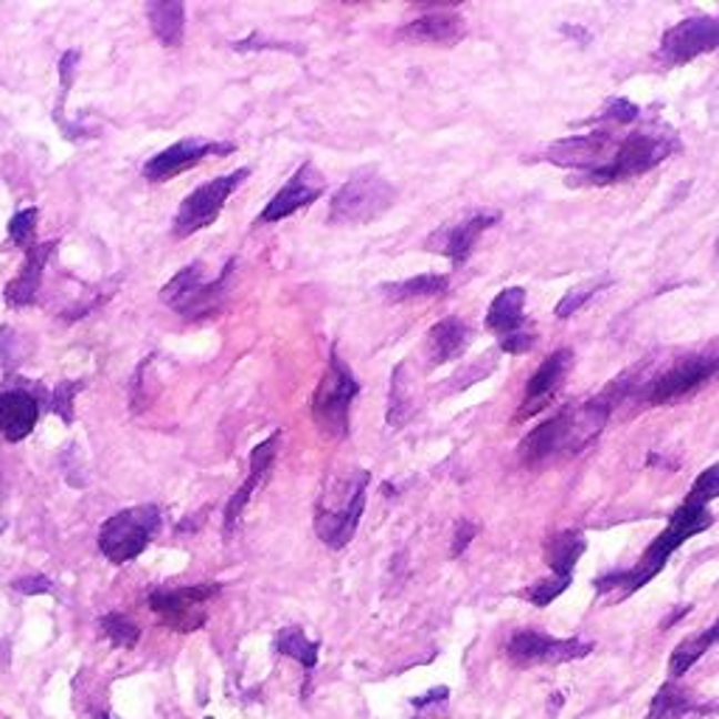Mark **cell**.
<instances>
[{
    "mask_svg": "<svg viewBox=\"0 0 719 719\" xmlns=\"http://www.w3.org/2000/svg\"><path fill=\"white\" fill-rule=\"evenodd\" d=\"M610 414L612 405L605 396L581 402L576 408L574 405L563 408L523 438L520 462L528 467H546V464H559L579 456L581 449H588L601 436Z\"/></svg>",
    "mask_w": 719,
    "mask_h": 719,
    "instance_id": "cell-1",
    "label": "cell"
},
{
    "mask_svg": "<svg viewBox=\"0 0 719 719\" xmlns=\"http://www.w3.org/2000/svg\"><path fill=\"white\" fill-rule=\"evenodd\" d=\"M713 526V515L708 506L691 504V500H683L678 506V512L669 517V526L658 534V537L649 543V548L644 551V557L638 559V565L627 570H610V574L599 576L594 581L596 594L605 596L612 594V590H621V596H632L649 585L660 570L666 568L669 557L683 546L686 539H691L695 534H702L706 528Z\"/></svg>",
    "mask_w": 719,
    "mask_h": 719,
    "instance_id": "cell-2",
    "label": "cell"
},
{
    "mask_svg": "<svg viewBox=\"0 0 719 719\" xmlns=\"http://www.w3.org/2000/svg\"><path fill=\"white\" fill-rule=\"evenodd\" d=\"M372 473L354 469V473L330 475L315 504V534L326 548H346L354 539L360 517L366 509V492Z\"/></svg>",
    "mask_w": 719,
    "mask_h": 719,
    "instance_id": "cell-3",
    "label": "cell"
},
{
    "mask_svg": "<svg viewBox=\"0 0 719 719\" xmlns=\"http://www.w3.org/2000/svg\"><path fill=\"white\" fill-rule=\"evenodd\" d=\"M236 262H229V267L222 270L214 282H205L203 279V264L194 262L189 267H183L180 273H174L161 290V301L174 310L178 315L189 321H200L214 315L222 306L225 295H229L231 279H234Z\"/></svg>",
    "mask_w": 719,
    "mask_h": 719,
    "instance_id": "cell-4",
    "label": "cell"
},
{
    "mask_svg": "<svg viewBox=\"0 0 719 719\" xmlns=\"http://www.w3.org/2000/svg\"><path fill=\"white\" fill-rule=\"evenodd\" d=\"M675 150H678V139L675 135H664V132H629V135H624L618 141L612 161L605 169H599V172L585 174V180L594 183V186L621 183V180L652 172Z\"/></svg>",
    "mask_w": 719,
    "mask_h": 719,
    "instance_id": "cell-5",
    "label": "cell"
},
{
    "mask_svg": "<svg viewBox=\"0 0 719 719\" xmlns=\"http://www.w3.org/2000/svg\"><path fill=\"white\" fill-rule=\"evenodd\" d=\"M161 528V509L152 504L132 506L108 517L99 528V551L113 565H126L146 551Z\"/></svg>",
    "mask_w": 719,
    "mask_h": 719,
    "instance_id": "cell-6",
    "label": "cell"
},
{
    "mask_svg": "<svg viewBox=\"0 0 719 719\" xmlns=\"http://www.w3.org/2000/svg\"><path fill=\"white\" fill-rule=\"evenodd\" d=\"M360 385L348 366L337 357L332 348L330 366H326L324 377H321L318 388L312 394V422L318 425V431L330 438L348 436V414H352V402L357 396Z\"/></svg>",
    "mask_w": 719,
    "mask_h": 719,
    "instance_id": "cell-7",
    "label": "cell"
},
{
    "mask_svg": "<svg viewBox=\"0 0 719 719\" xmlns=\"http://www.w3.org/2000/svg\"><path fill=\"white\" fill-rule=\"evenodd\" d=\"M396 192L377 172H357L335 192L330 203L332 225H366L394 205Z\"/></svg>",
    "mask_w": 719,
    "mask_h": 719,
    "instance_id": "cell-8",
    "label": "cell"
},
{
    "mask_svg": "<svg viewBox=\"0 0 719 719\" xmlns=\"http://www.w3.org/2000/svg\"><path fill=\"white\" fill-rule=\"evenodd\" d=\"M222 594L220 581H198L183 588H155L150 594V610L161 618L163 627L174 632H198L209 621L205 605Z\"/></svg>",
    "mask_w": 719,
    "mask_h": 719,
    "instance_id": "cell-9",
    "label": "cell"
},
{
    "mask_svg": "<svg viewBox=\"0 0 719 719\" xmlns=\"http://www.w3.org/2000/svg\"><path fill=\"white\" fill-rule=\"evenodd\" d=\"M251 174V169H236V172L225 174V178H216L205 186H198L192 194H189L183 203H180L178 214H174L172 222V234L178 240H189L198 231L209 229L211 222L220 216V211L225 209V203L231 200V194L242 186V180Z\"/></svg>",
    "mask_w": 719,
    "mask_h": 719,
    "instance_id": "cell-10",
    "label": "cell"
},
{
    "mask_svg": "<svg viewBox=\"0 0 719 719\" xmlns=\"http://www.w3.org/2000/svg\"><path fill=\"white\" fill-rule=\"evenodd\" d=\"M594 644L581 638H551L539 629H517L506 644V658L515 666H539V664H570V660L588 658Z\"/></svg>",
    "mask_w": 719,
    "mask_h": 719,
    "instance_id": "cell-11",
    "label": "cell"
},
{
    "mask_svg": "<svg viewBox=\"0 0 719 719\" xmlns=\"http://www.w3.org/2000/svg\"><path fill=\"white\" fill-rule=\"evenodd\" d=\"M719 49V18H686L660 37V57L669 65H683Z\"/></svg>",
    "mask_w": 719,
    "mask_h": 719,
    "instance_id": "cell-12",
    "label": "cell"
},
{
    "mask_svg": "<svg viewBox=\"0 0 719 719\" xmlns=\"http://www.w3.org/2000/svg\"><path fill=\"white\" fill-rule=\"evenodd\" d=\"M618 150V139L610 130H594L588 135H570V139L554 141L546 158L557 166L581 169V172H599L612 161Z\"/></svg>",
    "mask_w": 719,
    "mask_h": 719,
    "instance_id": "cell-13",
    "label": "cell"
},
{
    "mask_svg": "<svg viewBox=\"0 0 719 719\" xmlns=\"http://www.w3.org/2000/svg\"><path fill=\"white\" fill-rule=\"evenodd\" d=\"M236 146L225 144V141H205V139H186L178 144L166 146L163 152H158L155 158L144 163V178L152 183H163V180L174 178L180 172H189L198 163H203L211 155H231Z\"/></svg>",
    "mask_w": 719,
    "mask_h": 719,
    "instance_id": "cell-14",
    "label": "cell"
},
{
    "mask_svg": "<svg viewBox=\"0 0 719 719\" xmlns=\"http://www.w3.org/2000/svg\"><path fill=\"white\" fill-rule=\"evenodd\" d=\"M324 192H326V180H324V174L315 169V163H310V161L301 163L298 172H295L293 178H290L287 183L282 186V192H279L276 198L264 205V211L259 214V222L287 220V216H293L295 211H301V209H306V205L315 203V200H318Z\"/></svg>",
    "mask_w": 719,
    "mask_h": 719,
    "instance_id": "cell-15",
    "label": "cell"
},
{
    "mask_svg": "<svg viewBox=\"0 0 719 719\" xmlns=\"http://www.w3.org/2000/svg\"><path fill=\"white\" fill-rule=\"evenodd\" d=\"M570 366H574V352H570V348H557L554 354H548V357L543 360V366L528 379L517 419H528V416L539 414V411L546 408L548 402H551L565 385Z\"/></svg>",
    "mask_w": 719,
    "mask_h": 719,
    "instance_id": "cell-16",
    "label": "cell"
},
{
    "mask_svg": "<svg viewBox=\"0 0 719 719\" xmlns=\"http://www.w3.org/2000/svg\"><path fill=\"white\" fill-rule=\"evenodd\" d=\"M279 444H282V433L276 431L273 436L264 438L262 444H256V447H253L251 473H247L245 484L234 492V498H231L229 506H225V517H222V534H225V537H231V534H234V528L240 526L242 512H245V506L251 504L253 492L259 489V484L264 480V475L270 473V467H273V462H276Z\"/></svg>",
    "mask_w": 719,
    "mask_h": 719,
    "instance_id": "cell-17",
    "label": "cell"
},
{
    "mask_svg": "<svg viewBox=\"0 0 719 719\" xmlns=\"http://www.w3.org/2000/svg\"><path fill=\"white\" fill-rule=\"evenodd\" d=\"M57 245L60 242L49 240V242H34V245L26 251V262L20 267L18 276L7 284V304L14 306V310H23V306H31L40 295L42 287V273H45V264L49 259L54 256Z\"/></svg>",
    "mask_w": 719,
    "mask_h": 719,
    "instance_id": "cell-18",
    "label": "cell"
},
{
    "mask_svg": "<svg viewBox=\"0 0 719 719\" xmlns=\"http://www.w3.org/2000/svg\"><path fill=\"white\" fill-rule=\"evenodd\" d=\"M40 422V402L29 388L0 391V436L18 444L31 436Z\"/></svg>",
    "mask_w": 719,
    "mask_h": 719,
    "instance_id": "cell-19",
    "label": "cell"
},
{
    "mask_svg": "<svg viewBox=\"0 0 719 719\" xmlns=\"http://www.w3.org/2000/svg\"><path fill=\"white\" fill-rule=\"evenodd\" d=\"M498 222V214H475L473 220L458 222V225H447V229L436 231L427 240V251L444 253L453 264H464L473 253L475 242L484 234L486 229H492Z\"/></svg>",
    "mask_w": 719,
    "mask_h": 719,
    "instance_id": "cell-20",
    "label": "cell"
},
{
    "mask_svg": "<svg viewBox=\"0 0 719 719\" xmlns=\"http://www.w3.org/2000/svg\"><path fill=\"white\" fill-rule=\"evenodd\" d=\"M467 34L464 18L456 12H433L425 18L411 20L408 26H402L399 37L402 40L414 42H433V45H453Z\"/></svg>",
    "mask_w": 719,
    "mask_h": 719,
    "instance_id": "cell-21",
    "label": "cell"
},
{
    "mask_svg": "<svg viewBox=\"0 0 719 719\" xmlns=\"http://www.w3.org/2000/svg\"><path fill=\"white\" fill-rule=\"evenodd\" d=\"M473 343V332L464 324L462 318H444L438 321L436 326H431L427 332V357H431L433 366H442V363H449V360H458Z\"/></svg>",
    "mask_w": 719,
    "mask_h": 719,
    "instance_id": "cell-22",
    "label": "cell"
},
{
    "mask_svg": "<svg viewBox=\"0 0 719 719\" xmlns=\"http://www.w3.org/2000/svg\"><path fill=\"white\" fill-rule=\"evenodd\" d=\"M526 290L506 287L504 293L495 295L486 312V326L498 337H509L515 332L526 330Z\"/></svg>",
    "mask_w": 719,
    "mask_h": 719,
    "instance_id": "cell-23",
    "label": "cell"
},
{
    "mask_svg": "<svg viewBox=\"0 0 719 719\" xmlns=\"http://www.w3.org/2000/svg\"><path fill=\"white\" fill-rule=\"evenodd\" d=\"M146 20H150L152 34L166 49H174V45L183 42V34H186V7L180 0H152V3H146Z\"/></svg>",
    "mask_w": 719,
    "mask_h": 719,
    "instance_id": "cell-24",
    "label": "cell"
},
{
    "mask_svg": "<svg viewBox=\"0 0 719 719\" xmlns=\"http://www.w3.org/2000/svg\"><path fill=\"white\" fill-rule=\"evenodd\" d=\"M585 548H588V539H585V534L581 531L568 528V531L554 534L546 546V563L548 568H551V574L565 581L574 579V568L576 563H579L581 554H585Z\"/></svg>",
    "mask_w": 719,
    "mask_h": 719,
    "instance_id": "cell-25",
    "label": "cell"
},
{
    "mask_svg": "<svg viewBox=\"0 0 719 719\" xmlns=\"http://www.w3.org/2000/svg\"><path fill=\"white\" fill-rule=\"evenodd\" d=\"M697 700L691 697L689 689L678 686L675 680L664 683L658 689V695L652 697V706H649L647 719H678L686 717V713H697Z\"/></svg>",
    "mask_w": 719,
    "mask_h": 719,
    "instance_id": "cell-26",
    "label": "cell"
},
{
    "mask_svg": "<svg viewBox=\"0 0 719 719\" xmlns=\"http://www.w3.org/2000/svg\"><path fill=\"white\" fill-rule=\"evenodd\" d=\"M279 655L284 658L298 660L304 669H315L318 666V655H321V644L306 638V632L301 627H284L276 632V641H273Z\"/></svg>",
    "mask_w": 719,
    "mask_h": 719,
    "instance_id": "cell-27",
    "label": "cell"
},
{
    "mask_svg": "<svg viewBox=\"0 0 719 719\" xmlns=\"http://www.w3.org/2000/svg\"><path fill=\"white\" fill-rule=\"evenodd\" d=\"M449 287L447 276H438V273H425V276L408 279V282L399 284H385L383 293L388 295L391 301H414V298H433V295H444Z\"/></svg>",
    "mask_w": 719,
    "mask_h": 719,
    "instance_id": "cell-28",
    "label": "cell"
},
{
    "mask_svg": "<svg viewBox=\"0 0 719 719\" xmlns=\"http://www.w3.org/2000/svg\"><path fill=\"white\" fill-rule=\"evenodd\" d=\"M99 629L113 649H135L141 641V627L124 612H104L99 618Z\"/></svg>",
    "mask_w": 719,
    "mask_h": 719,
    "instance_id": "cell-29",
    "label": "cell"
},
{
    "mask_svg": "<svg viewBox=\"0 0 719 719\" xmlns=\"http://www.w3.org/2000/svg\"><path fill=\"white\" fill-rule=\"evenodd\" d=\"M708 649L711 647L702 641V636H691V638H686V641H680L678 647H675V652H671V660H669L671 678H683L686 671H689L691 666H695L697 660L708 652Z\"/></svg>",
    "mask_w": 719,
    "mask_h": 719,
    "instance_id": "cell-30",
    "label": "cell"
},
{
    "mask_svg": "<svg viewBox=\"0 0 719 719\" xmlns=\"http://www.w3.org/2000/svg\"><path fill=\"white\" fill-rule=\"evenodd\" d=\"M405 379H402V366L394 372V379H391V405H388V422L394 427L405 425L408 416L414 414V396L405 394Z\"/></svg>",
    "mask_w": 719,
    "mask_h": 719,
    "instance_id": "cell-31",
    "label": "cell"
},
{
    "mask_svg": "<svg viewBox=\"0 0 719 719\" xmlns=\"http://www.w3.org/2000/svg\"><path fill=\"white\" fill-rule=\"evenodd\" d=\"M82 388H84V379H62V383L54 388V394H51V411H54L65 425H73V419H77V414H73V402H77L79 391Z\"/></svg>",
    "mask_w": 719,
    "mask_h": 719,
    "instance_id": "cell-32",
    "label": "cell"
},
{
    "mask_svg": "<svg viewBox=\"0 0 719 719\" xmlns=\"http://www.w3.org/2000/svg\"><path fill=\"white\" fill-rule=\"evenodd\" d=\"M37 222H40V211L37 209L18 211V214L12 216V222H9V240H12L18 247H26V251H29V247L34 245Z\"/></svg>",
    "mask_w": 719,
    "mask_h": 719,
    "instance_id": "cell-33",
    "label": "cell"
},
{
    "mask_svg": "<svg viewBox=\"0 0 719 719\" xmlns=\"http://www.w3.org/2000/svg\"><path fill=\"white\" fill-rule=\"evenodd\" d=\"M717 498H719V464H713V467H708L706 473H700V478L695 480V486H691V492L686 495V500L708 506Z\"/></svg>",
    "mask_w": 719,
    "mask_h": 719,
    "instance_id": "cell-34",
    "label": "cell"
},
{
    "mask_svg": "<svg viewBox=\"0 0 719 719\" xmlns=\"http://www.w3.org/2000/svg\"><path fill=\"white\" fill-rule=\"evenodd\" d=\"M568 585L570 581L551 576V579H543V581H537V585H531V588H528L523 596H526L534 607H548L551 601H557L559 596L568 590Z\"/></svg>",
    "mask_w": 719,
    "mask_h": 719,
    "instance_id": "cell-35",
    "label": "cell"
},
{
    "mask_svg": "<svg viewBox=\"0 0 719 719\" xmlns=\"http://www.w3.org/2000/svg\"><path fill=\"white\" fill-rule=\"evenodd\" d=\"M599 290H601V284L590 282V284H581V287L570 290V293H565L563 301L557 304V318L565 321V318H570V315H576V312H579L581 306L588 304V301L594 298V295L599 293Z\"/></svg>",
    "mask_w": 719,
    "mask_h": 719,
    "instance_id": "cell-36",
    "label": "cell"
},
{
    "mask_svg": "<svg viewBox=\"0 0 719 719\" xmlns=\"http://www.w3.org/2000/svg\"><path fill=\"white\" fill-rule=\"evenodd\" d=\"M641 119V108L632 104L629 99H612L605 110L599 113V121H610V124H632V121Z\"/></svg>",
    "mask_w": 719,
    "mask_h": 719,
    "instance_id": "cell-37",
    "label": "cell"
},
{
    "mask_svg": "<svg viewBox=\"0 0 719 719\" xmlns=\"http://www.w3.org/2000/svg\"><path fill=\"white\" fill-rule=\"evenodd\" d=\"M79 71V51H65L60 60V104H57V115L62 113V104H65V97L71 93V84L77 79Z\"/></svg>",
    "mask_w": 719,
    "mask_h": 719,
    "instance_id": "cell-38",
    "label": "cell"
},
{
    "mask_svg": "<svg viewBox=\"0 0 719 719\" xmlns=\"http://www.w3.org/2000/svg\"><path fill=\"white\" fill-rule=\"evenodd\" d=\"M12 588L23 596H51L54 594V581L42 574H29V576H18V579L12 581Z\"/></svg>",
    "mask_w": 719,
    "mask_h": 719,
    "instance_id": "cell-39",
    "label": "cell"
},
{
    "mask_svg": "<svg viewBox=\"0 0 719 719\" xmlns=\"http://www.w3.org/2000/svg\"><path fill=\"white\" fill-rule=\"evenodd\" d=\"M534 343H537V335L528 330L515 332V335H509V337H500V348H504L506 354H526V352H531Z\"/></svg>",
    "mask_w": 719,
    "mask_h": 719,
    "instance_id": "cell-40",
    "label": "cell"
},
{
    "mask_svg": "<svg viewBox=\"0 0 719 719\" xmlns=\"http://www.w3.org/2000/svg\"><path fill=\"white\" fill-rule=\"evenodd\" d=\"M475 534H478V526H475L473 520H462L456 526V537H453V548H449V557H462L464 551L469 548V543L475 539Z\"/></svg>",
    "mask_w": 719,
    "mask_h": 719,
    "instance_id": "cell-41",
    "label": "cell"
},
{
    "mask_svg": "<svg viewBox=\"0 0 719 719\" xmlns=\"http://www.w3.org/2000/svg\"><path fill=\"white\" fill-rule=\"evenodd\" d=\"M9 528V480L7 473H3V464H0V537L7 534Z\"/></svg>",
    "mask_w": 719,
    "mask_h": 719,
    "instance_id": "cell-42",
    "label": "cell"
},
{
    "mask_svg": "<svg viewBox=\"0 0 719 719\" xmlns=\"http://www.w3.org/2000/svg\"><path fill=\"white\" fill-rule=\"evenodd\" d=\"M447 697H449V689H447V686H436V689L425 691V695L411 697V706H414V708L438 706V702H447Z\"/></svg>",
    "mask_w": 719,
    "mask_h": 719,
    "instance_id": "cell-43",
    "label": "cell"
},
{
    "mask_svg": "<svg viewBox=\"0 0 719 719\" xmlns=\"http://www.w3.org/2000/svg\"><path fill=\"white\" fill-rule=\"evenodd\" d=\"M689 612H691V605H683V607H678V610L671 612V616H669V618H666V621H664V629L675 627V624H678V621H680V618H683V616H689Z\"/></svg>",
    "mask_w": 719,
    "mask_h": 719,
    "instance_id": "cell-44",
    "label": "cell"
},
{
    "mask_svg": "<svg viewBox=\"0 0 719 719\" xmlns=\"http://www.w3.org/2000/svg\"><path fill=\"white\" fill-rule=\"evenodd\" d=\"M563 702H565V697L559 695V691H554L551 700H548V711H551V717H557V711L563 708Z\"/></svg>",
    "mask_w": 719,
    "mask_h": 719,
    "instance_id": "cell-45",
    "label": "cell"
},
{
    "mask_svg": "<svg viewBox=\"0 0 719 719\" xmlns=\"http://www.w3.org/2000/svg\"><path fill=\"white\" fill-rule=\"evenodd\" d=\"M93 719H113V717H110V711L99 708V711H93Z\"/></svg>",
    "mask_w": 719,
    "mask_h": 719,
    "instance_id": "cell-46",
    "label": "cell"
},
{
    "mask_svg": "<svg viewBox=\"0 0 719 719\" xmlns=\"http://www.w3.org/2000/svg\"><path fill=\"white\" fill-rule=\"evenodd\" d=\"M717 264H719V240H717Z\"/></svg>",
    "mask_w": 719,
    "mask_h": 719,
    "instance_id": "cell-47",
    "label": "cell"
},
{
    "mask_svg": "<svg viewBox=\"0 0 719 719\" xmlns=\"http://www.w3.org/2000/svg\"><path fill=\"white\" fill-rule=\"evenodd\" d=\"M205 719H216V717H205Z\"/></svg>",
    "mask_w": 719,
    "mask_h": 719,
    "instance_id": "cell-48",
    "label": "cell"
}]
</instances>
